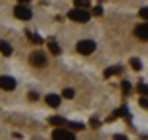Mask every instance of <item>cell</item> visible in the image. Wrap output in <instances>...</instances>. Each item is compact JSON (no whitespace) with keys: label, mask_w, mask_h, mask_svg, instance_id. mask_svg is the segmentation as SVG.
<instances>
[{"label":"cell","mask_w":148,"mask_h":140,"mask_svg":"<svg viewBox=\"0 0 148 140\" xmlns=\"http://www.w3.org/2000/svg\"><path fill=\"white\" fill-rule=\"evenodd\" d=\"M73 2H75L77 8H87V6L91 4V0H73Z\"/></svg>","instance_id":"9a60e30c"},{"label":"cell","mask_w":148,"mask_h":140,"mask_svg":"<svg viewBox=\"0 0 148 140\" xmlns=\"http://www.w3.org/2000/svg\"><path fill=\"white\" fill-rule=\"evenodd\" d=\"M69 128H71V130H83L85 126H83L81 122H69Z\"/></svg>","instance_id":"2e32d148"},{"label":"cell","mask_w":148,"mask_h":140,"mask_svg":"<svg viewBox=\"0 0 148 140\" xmlns=\"http://www.w3.org/2000/svg\"><path fill=\"white\" fill-rule=\"evenodd\" d=\"M123 71V67L121 65H113V67H109V69H105V77L109 79V77H113V75H119Z\"/></svg>","instance_id":"8fae6325"},{"label":"cell","mask_w":148,"mask_h":140,"mask_svg":"<svg viewBox=\"0 0 148 140\" xmlns=\"http://www.w3.org/2000/svg\"><path fill=\"white\" fill-rule=\"evenodd\" d=\"M63 97H65V99H73V97H75V91H73V89H65V91H63Z\"/></svg>","instance_id":"e0dca14e"},{"label":"cell","mask_w":148,"mask_h":140,"mask_svg":"<svg viewBox=\"0 0 148 140\" xmlns=\"http://www.w3.org/2000/svg\"><path fill=\"white\" fill-rule=\"evenodd\" d=\"M46 103L49 107H59V103H61V97L59 95H47L46 97Z\"/></svg>","instance_id":"9c48e42d"},{"label":"cell","mask_w":148,"mask_h":140,"mask_svg":"<svg viewBox=\"0 0 148 140\" xmlns=\"http://www.w3.org/2000/svg\"><path fill=\"white\" fill-rule=\"evenodd\" d=\"M136 89H138V93L142 95V97H148V85H146V83H140Z\"/></svg>","instance_id":"4fadbf2b"},{"label":"cell","mask_w":148,"mask_h":140,"mask_svg":"<svg viewBox=\"0 0 148 140\" xmlns=\"http://www.w3.org/2000/svg\"><path fill=\"white\" fill-rule=\"evenodd\" d=\"M18 2H22V4H26V2H30V0H18Z\"/></svg>","instance_id":"cb8c5ba5"},{"label":"cell","mask_w":148,"mask_h":140,"mask_svg":"<svg viewBox=\"0 0 148 140\" xmlns=\"http://www.w3.org/2000/svg\"><path fill=\"white\" fill-rule=\"evenodd\" d=\"M28 38H30V40H32L34 44H42V38H38L36 34H28Z\"/></svg>","instance_id":"d6986e66"},{"label":"cell","mask_w":148,"mask_h":140,"mask_svg":"<svg viewBox=\"0 0 148 140\" xmlns=\"http://www.w3.org/2000/svg\"><path fill=\"white\" fill-rule=\"evenodd\" d=\"M14 16H16L18 20H24V22H26V20L32 18V10H30L28 4H22V2H20V4L14 8Z\"/></svg>","instance_id":"7a4b0ae2"},{"label":"cell","mask_w":148,"mask_h":140,"mask_svg":"<svg viewBox=\"0 0 148 140\" xmlns=\"http://www.w3.org/2000/svg\"><path fill=\"white\" fill-rule=\"evenodd\" d=\"M123 91H125V95L130 93V81H123Z\"/></svg>","instance_id":"ac0fdd59"},{"label":"cell","mask_w":148,"mask_h":140,"mask_svg":"<svg viewBox=\"0 0 148 140\" xmlns=\"http://www.w3.org/2000/svg\"><path fill=\"white\" fill-rule=\"evenodd\" d=\"M67 16H69V20L79 22V24H85V22H89V20H91V14L85 10V8H73Z\"/></svg>","instance_id":"6da1fadb"},{"label":"cell","mask_w":148,"mask_h":140,"mask_svg":"<svg viewBox=\"0 0 148 140\" xmlns=\"http://www.w3.org/2000/svg\"><path fill=\"white\" fill-rule=\"evenodd\" d=\"M0 53L6 55V57H10V55H12V46L8 44V42H4V40H0Z\"/></svg>","instance_id":"ba28073f"},{"label":"cell","mask_w":148,"mask_h":140,"mask_svg":"<svg viewBox=\"0 0 148 140\" xmlns=\"http://www.w3.org/2000/svg\"><path fill=\"white\" fill-rule=\"evenodd\" d=\"M130 67H132V69H142V63H140V59H136V57H132L130 59Z\"/></svg>","instance_id":"5bb4252c"},{"label":"cell","mask_w":148,"mask_h":140,"mask_svg":"<svg viewBox=\"0 0 148 140\" xmlns=\"http://www.w3.org/2000/svg\"><path fill=\"white\" fill-rule=\"evenodd\" d=\"M51 136L56 140H73L75 138V134H73L71 130H63V128H56L51 132Z\"/></svg>","instance_id":"5b68a950"},{"label":"cell","mask_w":148,"mask_h":140,"mask_svg":"<svg viewBox=\"0 0 148 140\" xmlns=\"http://www.w3.org/2000/svg\"><path fill=\"white\" fill-rule=\"evenodd\" d=\"M93 14H95V16H101V14H103V8H101V6H95V8H93Z\"/></svg>","instance_id":"44dd1931"},{"label":"cell","mask_w":148,"mask_h":140,"mask_svg":"<svg viewBox=\"0 0 148 140\" xmlns=\"http://www.w3.org/2000/svg\"><path fill=\"white\" fill-rule=\"evenodd\" d=\"M134 36H136V38H140L142 42H148V22L136 26V28H134Z\"/></svg>","instance_id":"52a82bcc"},{"label":"cell","mask_w":148,"mask_h":140,"mask_svg":"<svg viewBox=\"0 0 148 140\" xmlns=\"http://www.w3.org/2000/svg\"><path fill=\"white\" fill-rule=\"evenodd\" d=\"M47 49H49L53 55H59V53H61V47H59V44H57V42H53V40H49V42H47Z\"/></svg>","instance_id":"30bf717a"},{"label":"cell","mask_w":148,"mask_h":140,"mask_svg":"<svg viewBox=\"0 0 148 140\" xmlns=\"http://www.w3.org/2000/svg\"><path fill=\"white\" fill-rule=\"evenodd\" d=\"M30 99L32 101H38V93H30Z\"/></svg>","instance_id":"603a6c76"},{"label":"cell","mask_w":148,"mask_h":140,"mask_svg":"<svg viewBox=\"0 0 148 140\" xmlns=\"http://www.w3.org/2000/svg\"><path fill=\"white\" fill-rule=\"evenodd\" d=\"M16 87V81L8 77V75H0V89H4V91H12Z\"/></svg>","instance_id":"8992f818"},{"label":"cell","mask_w":148,"mask_h":140,"mask_svg":"<svg viewBox=\"0 0 148 140\" xmlns=\"http://www.w3.org/2000/svg\"><path fill=\"white\" fill-rule=\"evenodd\" d=\"M140 107H144V109H148V99L144 97V99H140Z\"/></svg>","instance_id":"7402d4cb"},{"label":"cell","mask_w":148,"mask_h":140,"mask_svg":"<svg viewBox=\"0 0 148 140\" xmlns=\"http://www.w3.org/2000/svg\"><path fill=\"white\" fill-rule=\"evenodd\" d=\"M140 18L148 20V8H140Z\"/></svg>","instance_id":"ffe728a7"},{"label":"cell","mask_w":148,"mask_h":140,"mask_svg":"<svg viewBox=\"0 0 148 140\" xmlns=\"http://www.w3.org/2000/svg\"><path fill=\"white\" fill-rule=\"evenodd\" d=\"M49 124H53V126H61V124H65V118H63V117H51V118H49Z\"/></svg>","instance_id":"7c38bea8"},{"label":"cell","mask_w":148,"mask_h":140,"mask_svg":"<svg viewBox=\"0 0 148 140\" xmlns=\"http://www.w3.org/2000/svg\"><path fill=\"white\" fill-rule=\"evenodd\" d=\"M30 63L34 65V67H44L47 63V57L44 51H32V55H30Z\"/></svg>","instance_id":"277c9868"},{"label":"cell","mask_w":148,"mask_h":140,"mask_svg":"<svg viewBox=\"0 0 148 140\" xmlns=\"http://www.w3.org/2000/svg\"><path fill=\"white\" fill-rule=\"evenodd\" d=\"M77 51H79L81 55H89L95 51V42L93 40H81L79 44H77Z\"/></svg>","instance_id":"3957f363"}]
</instances>
